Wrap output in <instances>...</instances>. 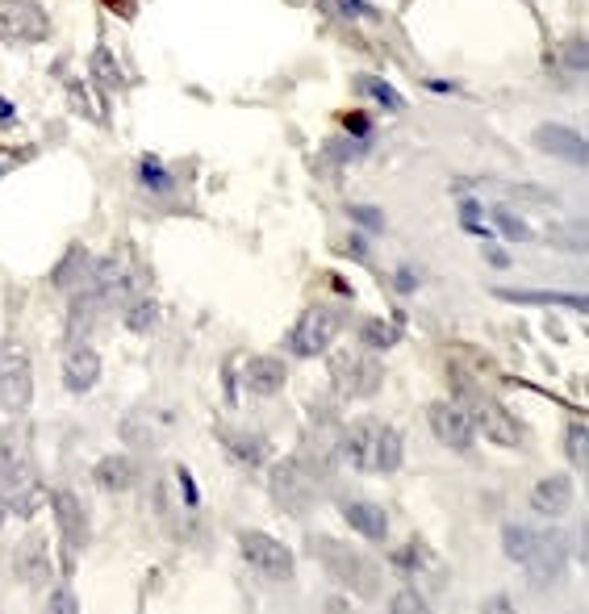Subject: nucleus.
I'll return each instance as SVG.
<instances>
[{
  "label": "nucleus",
  "instance_id": "obj_1",
  "mask_svg": "<svg viewBox=\"0 0 589 614\" xmlns=\"http://www.w3.org/2000/svg\"><path fill=\"white\" fill-rule=\"evenodd\" d=\"M305 543H310V556L322 564L326 573H331L335 585L351 589V594L364 598V602H376V598H381L385 573H381V564H376L368 552L347 548L343 539H331V535H310Z\"/></svg>",
  "mask_w": 589,
  "mask_h": 614
},
{
  "label": "nucleus",
  "instance_id": "obj_2",
  "mask_svg": "<svg viewBox=\"0 0 589 614\" xmlns=\"http://www.w3.org/2000/svg\"><path fill=\"white\" fill-rule=\"evenodd\" d=\"M0 481H5L9 510H17L21 518H30L38 510V502H42L38 468H34V452H30V435L21 431L17 422L0 427Z\"/></svg>",
  "mask_w": 589,
  "mask_h": 614
},
{
  "label": "nucleus",
  "instance_id": "obj_3",
  "mask_svg": "<svg viewBox=\"0 0 589 614\" xmlns=\"http://www.w3.org/2000/svg\"><path fill=\"white\" fill-rule=\"evenodd\" d=\"M347 468L356 472H397L402 468V431L385 427V422H360V427H347L343 439L335 443Z\"/></svg>",
  "mask_w": 589,
  "mask_h": 614
},
{
  "label": "nucleus",
  "instance_id": "obj_4",
  "mask_svg": "<svg viewBox=\"0 0 589 614\" xmlns=\"http://www.w3.org/2000/svg\"><path fill=\"white\" fill-rule=\"evenodd\" d=\"M502 548L514 564L539 581H556L564 573V539L556 531H544V527H527V523H510L502 531Z\"/></svg>",
  "mask_w": 589,
  "mask_h": 614
},
{
  "label": "nucleus",
  "instance_id": "obj_5",
  "mask_svg": "<svg viewBox=\"0 0 589 614\" xmlns=\"http://www.w3.org/2000/svg\"><path fill=\"white\" fill-rule=\"evenodd\" d=\"M268 498L276 502V510H285L293 518L301 514H310L322 498V481H318V472L305 464V460H276L272 472H268Z\"/></svg>",
  "mask_w": 589,
  "mask_h": 614
},
{
  "label": "nucleus",
  "instance_id": "obj_6",
  "mask_svg": "<svg viewBox=\"0 0 589 614\" xmlns=\"http://www.w3.org/2000/svg\"><path fill=\"white\" fill-rule=\"evenodd\" d=\"M331 385L339 397L347 401H360V397H372L376 389L385 385V364L376 360V351H368L364 343L356 347H339L331 351Z\"/></svg>",
  "mask_w": 589,
  "mask_h": 614
},
{
  "label": "nucleus",
  "instance_id": "obj_7",
  "mask_svg": "<svg viewBox=\"0 0 589 614\" xmlns=\"http://www.w3.org/2000/svg\"><path fill=\"white\" fill-rule=\"evenodd\" d=\"M339 330H343V310L339 305H310V310L293 322L285 347L293 351L297 360H314V356H326V351L335 347Z\"/></svg>",
  "mask_w": 589,
  "mask_h": 614
},
{
  "label": "nucleus",
  "instance_id": "obj_8",
  "mask_svg": "<svg viewBox=\"0 0 589 614\" xmlns=\"http://www.w3.org/2000/svg\"><path fill=\"white\" fill-rule=\"evenodd\" d=\"M34 401V368H30V356L26 347L5 339L0 343V410L9 418H21L30 410Z\"/></svg>",
  "mask_w": 589,
  "mask_h": 614
},
{
  "label": "nucleus",
  "instance_id": "obj_9",
  "mask_svg": "<svg viewBox=\"0 0 589 614\" xmlns=\"http://www.w3.org/2000/svg\"><path fill=\"white\" fill-rule=\"evenodd\" d=\"M464 410H468V418H473V431L485 435L493 447H523L527 443V427L502 406V401L477 393V397H468Z\"/></svg>",
  "mask_w": 589,
  "mask_h": 614
},
{
  "label": "nucleus",
  "instance_id": "obj_10",
  "mask_svg": "<svg viewBox=\"0 0 589 614\" xmlns=\"http://www.w3.org/2000/svg\"><path fill=\"white\" fill-rule=\"evenodd\" d=\"M239 552H243V560L251 564L259 577H268V581H293L297 564H293V552L280 539H272L264 531H239Z\"/></svg>",
  "mask_w": 589,
  "mask_h": 614
},
{
  "label": "nucleus",
  "instance_id": "obj_11",
  "mask_svg": "<svg viewBox=\"0 0 589 614\" xmlns=\"http://www.w3.org/2000/svg\"><path fill=\"white\" fill-rule=\"evenodd\" d=\"M51 510H55V527H59V543H63V552H67V564H76L80 552L88 548V539H92L84 502L76 498L72 489H55L51 493Z\"/></svg>",
  "mask_w": 589,
  "mask_h": 614
},
{
  "label": "nucleus",
  "instance_id": "obj_12",
  "mask_svg": "<svg viewBox=\"0 0 589 614\" xmlns=\"http://www.w3.org/2000/svg\"><path fill=\"white\" fill-rule=\"evenodd\" d=\"M427 422L435 439L447 447V452H473V418H468V410L460 406V401H431L427 406Z\"/></svg>",
  "mask_w": 589,
  "mask_h": 614
},
{
  "label": "nucleus",
  "instance_id": "obj_13",
  "mask_svg": "<svg viewBox=\"0 0 589 614\" xmlns=\"http://www.w3.org/2000/svg\"><path fill=\"white\" fill-rule=\"evenodd\" d=\"M0 34L13 42H38L51 34V17L38 0H0Z\"/></svg>",
  "mask_w": 589,
  "mask_h": 614
},
{
  "label": "nucleus",
  "instance_id": "obj_14",
  "mask_svg": "<svg viewBox=\"0 0 589 614\" xmlns=\"http://www.w3.org/2000/svg\"><path fill=\"white\" fill-rule=\"evenodd\" d=\"M13 573L21 585H30V589H46L55 577V560H51V548H46V539L42 535H26L13 548Z\"/></svg>",
  "mask_w": 589,
  "mask_h": 614
},
{
  "label": "nucleus",
  "instance_id": "obj_15",
  "mask_svg": "<svg viewBox=\"0 0 589 614\" xmlns=\"http://www.w3.org/2000/svg\"><path fill=\"white\" fill-rule=\"evenodd\" d=\"M101 381V356L88 339H72L63 351V385L72 393H88Z\"/></svg>",
  "mask_w": 589,
  "mask_h": 614
},
{
  "label": "nucleus",
  "instance_id": "obj_16",
  "mask_svg": "<svg viewBox=\"0 0 589 614\" xmlns=\"http://www.w3.org/2000/svg\"><path fill=\"white\" fill-rule=\"evenodd\" d=\"M92 481H97L105 493H130L138 481H143V464H138L130 452H113L92 468Z\"/></svg>",
  "mask_w": 589,
  "mask_h": 614
},
{
  "label": "nucleus",
  "instance_id": "obj_17",
  "mask_svg": "<svg viewBox=\"0 0 589 614\" xmlns=\"http://www.w3.org/2000/svg\"><path fill=\"white\" fill-rule=\"evenodd\" d=\"M289 381V364L276 360V356H251L243 368V385L255 397H276Z\"/></svg>",
  "mask_w": 589,
  "mask_h": 614
},
{
  "label": "nucleus",
  "instance_id": "obj_18",
  "mask_svg": "<svg viewBox=\"0 0 589 614\" xmlns=\"http://www.w3.org/2000/svg\"><path fill=\"white\" fill-rule=\"evenodd\" d=\"M535 147L552 159H564V163H585V138L569 126H539Z\"/></svg>",
  "mask_w": 589,
  "mask_h": 614
},
{
  "label": "nucleus",
  "instance_id": "obj_19",
  "mask_svg": "<svg viewBox=\"0 0 589 614\" xmlns=\"http://www.w3.org/2000/svg\"><path fill=\"white\" fill-rule=\"evenodd\" d=\"M573 498H577V489H573L569 477H544L531 489V510L544 514V518H560L573 506Z\"/></svg>",
  "mask_w": 589,
  "mask_h": 614
},
{
  "label": "nucleus",
  "instance_id": "obj_20",
  "mask_svg": "<svg viewBox=\"0 0 589 614\" xmlns=\"http://www.w3.org/2000/svg\"><path fill=\"white\" fill-rule=\"evenodd\" d=\"M343 518H347V527L356 531L360 539H368V543H381L389 535V514H385V506H376V502H347Z\"/></svg>",
  "mask_w": 589,
  "mask_h": 614
},
{
  "label": "nucleus",
  "instance_id": "obj_21",
  "mask_svg": "<svg viewBox=\"0 0 589 614\" xmlns=\"http://www.w3.org/2000/svg\"><path fill=\"white\" fill-rule=\"evenodd\" d=\"M222 447L243 468H264L272 460V443L264 435H255V431H222Z\"/></svg>",
  "mask_w": 589,
  "mask_h": 614
},
{
  "label": "nucleus",
  "instance_id": "obj_22",
  "mask_svg": "<svg viewBox=\"0 0 589 614\" xmlns=\"http://www.w3.org/2000/svg\"><path fill=\"white\" fill-rule=\"evenodd\" d=\"M498 297L514 305H564L573 314H585V297L581 293H544V289H498Z\"/></svg>",
  "mask_w": 589,
  "mask_h": 614
},
{
  "label": "nucleus",
  "instance_id": "obj_23",
  "mask_svg": "<svg viewBox=\"0 0 589 614\" xmlns=\"http://www.w3.org/2000/svg\"><path fill=\"white\" fill-rule=\"evenodd\" d=\"M97 310H101V297H92L88 289L72 301V318H67V339H84L92 322H97Z\"/></svg>",
  "mask_w": 589,
  "mask_h": 614
},
{
  "label": "nucleus",
  "instance_id": "obj_24",
  "mask_svg": "<svg viewBox=\"0 0 589 614\" xmlns=\"http://www.w3.org/2000/svg\"><path fill=\"white\" fill-rule=\"evenodd\" d=\"M88 272H92L88 251H84V247H72L63 264L55 268V289H72V285H80V280H88Z\"/></svg>",
  "mask_w": 589,
  "mask_h": 614
},
{
  "label": "nucleus",
  "instance_id": "obj_25",
  "mask_svg": "<svg viewBox=\"0 0 589 614\" xmlns=\"http://www.w3.org/2000/svg\"><path fill=\"white\" fill-rule=\"evenodd\" d=\"M397 339H402V335H397L393 322H381V318H364V322H360V343H364L368 351H389Z\"/></svg>",
  "mask_w": 589,
  "mask_h": 614
},
{
  "label": "nucleus",
  "instance_id": "obj_26",
  "mask_svg": "<svg viewBox=\"0 0 589 614\" xmlns=\"http://www.w3.org/2000/svg\"><path fill=\"white\" fill-rule=\"evenodd\" d=\"M159 318H163V310H159V301H134V305H130V310L122 314L126 330H134V335H151V330L159 326Z\"/></svg>",
  "mask_w": 589,
  "mask_h": 614
},
{
  "label": "nucleus",
  "instance_id": "obj_27",
  "mask_svg": "<svg viewBox=\"0 0 589 614\" xmlns=\"http://www.w3.org/2000/svg\"><path fill=\"white\" fill-rule=\"evenodd\" d=\"M356 88L364 92V97H372L376 105H385V109H393V113H402L406 109V97L397 88H389L385 80H376V76H360L356 80Z\"/></svg>",
  "mask_w": 589,
  "mask_h": 614
},
{
  "label": "nucleus",
  "instance_id": "obj_28",
  "mask_svg": "<svg viewBox=\"0 0 589 614\" xmlns=\"http://www.w3.org/2000/svg\"><path fill=\"white\" fill-rule=\"evenodd\" d=\"M489 222L493 226H498L502 234H506V239L510 243H527V239H535V230L523 222V218H518L514 214V209H506V205H498V209H489Z\"/></svg>",
  "mask_w": 589,
  "mask_h": 614
},
{
  "label": "nucleus",
  "instance_id": "obj_29",
  "mask_svg": "<svg viewBox=\"0 0 589 614\" xmlns=\"http://www.w3.org/2000/svg\"><path fill=\"white\" fill-rule=\"evenodd\" d=\"M92 80L97 84H105V88H122V67L113 63V55H109V46H97V51H92Z\"/></svg>",
  "mask_w": 589,
  "mask_h": 614
},
{
  "label": "nucleus",
  "instance_id": "obj_30",
  "mask_svg": "<svg viewBox=\"0 0 589 614\" xmlns=\"http://www.w3.org/2000/svg\"><path fill=\"white\" fill-rule=\"evenodd\" d=\"M138 176H143V188H147V193H163V197H168L172 188H176V184H172V172L163 168V163H155V159H143Z\"/></svg>",
  "mask_w": 589,
  "mask_h": 614
},
{
  "label": "nucleus",
  "instance_id": "obj_31",
  "mask_svg": "<svg viewBox=\"0 0 589 614\" xmlns=\"http://www.w3.org/2000/svg\"><path fill=\"white\" fill-rule=\"evenodd\" d=\"M544 243H552V247H564V251H581L585 247V230L573 222V226H548L544 234H539Z\"/></svg>",
  "mask_w": 589,
  "mask_h": 614
},
{
  "label": "nucleus",
  "instance_id": "obj_32",
  "mask_svg": "<svg viewBox=\"0 0 589 614\" xmlns=\"http://www.w3.org/2000/svg\"><path fill=\"white\" fill-rule=\"evenodd\" d=\"M564 452L577 468H585V422H573L569 427V443H564Z\"/></svg>",
  "mask_w": 589,
  "mask_h": 614
},
{
  "label": "nucleus",
  "instance_id": "obj_33",
  "mask_svg": "<svg viewBox=\"0 0 589 614\" xmlns=\"http://www.w3.org/2000/svg\"><path fill=\"white\" fill-rule=\"evenodd\" d=\"M564 63H569L573 72H585V42H581V38L564 42Z\"/></svg>",
  "mask_w": 589,
  "mask_h": 614
},
{
  "label": "nucleus",
  "instance_id": "obj_34",
  "mask_svg": "<svg viewBox=\"0 0 589 614\" xmlns=\"http://www.w3.org/2000/svg\"><path fill=\"white\" fill-rule=\"evenodd\" d=\"M351 218L364 222V226H372V230H381V226H385V222H381V214H376V209H368V205H364V209L356 205V209H351Z\"/></svg>",
  "mask_w": 589,
  "mask_h": 614
},
{
  "label": "nucleus",
  "instance_id": "obj_35",
  "mask_svg": "<svg viewBox=\"0 0 589 614\" xmlns=\"http://www.w3.org/2000/svg\"><path fill=\"white\" fill-rule=\"evenodd\" d=\"M393 610H427V602L418 594H402V598H393Z\"/></svg>",
  "mask_w": 589,
  "mask_h": 614
},
{
  "label": "nucleus",
  "instance_id": "obj_36",
  "mask_svg": "<svg viewBox=\"0 0 589 614\" xmlns=\"http://www.w3.org/2000/svg\"><path fill=\"white\" fill-rule=\"evenodd\" d=\"M51 610H76V598L67 594V589H55V594H51Z\"/></svg>",
  "mask_w": 589,
  "mask_h": 614
},
{
  "label": "nucleus",
  "instance_id": "obj_37",
  "mask_svg": "<svg viewBox=\"0 0 589 614\" xmlns=\"http://www.w3.org/2000/svg\"><path fill=\"white\" fill-rule=\"evenodd\" d=\"M17 122V113H13V105L5 101V97H0V126H13Z\"/></svg>",
  "mask_w": 589,
  "mask_h": 614
},
{
  "label": "nucleus",
  "instance_id": "obj_38",
  "mask_svg": "<svg viewBox=\"0 0 589 614\" xmlns=\"http://www.w3.org/2000/svg\"><path fill=\"white\" fill-rule=\"evenodd\" d=\"M397 289H406V293L414 289V272L410 268H402V276H397Z\"/></svg>",
  "mask_w": 589,
  "mask_h": 614
},
{
  "label": "nucleus",
  "instance_id": "obj_39",
  "mask_svg": "<svg viewBox=\"0 0 589 614\" xmlns=\"http://www.w3.org/2000/svg\"><path fill=\"white\" fill-rule=\"evenodd\" d=\"M485 259H489V264H498V268L510 264V255H502V251H485Z\"/></svg>",
  "mask_w": 589,
  "mask_h": 614
},
{
  "label": "nucleus",
  "instance_id": "obj_40",
  "mask_svg": "<svg viewBox=\"0 0 589 614\" xmlns=\"http://www.w3.org/2000/svg\"><path fill=\"white\" fill-rule=\"evenodd\" d=\"M9 514H13V510H9V498H5V489H0V527H5Z\"/></svg>",
  "mask_w": 589,
  "mask_h": 614
}]
</instances>
